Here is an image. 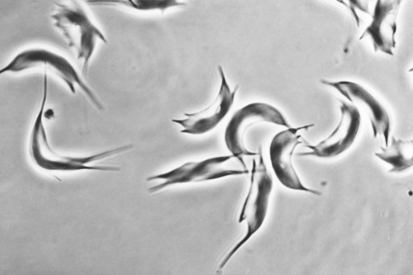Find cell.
<instances>
[{
    "instance_id": "6",
    "label": "cell",
    "mask_w": 413,
    "mask_h": 275,
    "mask_svg": "<svg viewBox=\"0 0 413 275\" xmlns=\"http://www.w3.org/2000/svg\"><path fill=\"white\" fill-rule=\"evenodd\" d=\"M262 122L285 128L291 127L283 114L274 106L261 102L249 104L237 110L226 127L225 142L231 155L244 162V156L257 155L258 152L252 151L247 148L245 137L252 126Z\"/></svg>"
},
{
    "instance_id": "2",
    "label": "cell",
    "mask_w": 413,
    "mask_h": 275,
    "mask_svg": "<svg viewBox=\"0 0 413 275\" xmlns=\"http://www.w3.org/2000/svg\"><path fill=\"white\" fill-rule=\"evenodd\" d=\"M51 17L55 26L82 61V74L85 75L97 41L106 43L105 36L77 3L57 4Z\"/></svg>"
},
{
    "instance_id": "11",
    "label": "cell",
    "mask_w": 413,
    "mask_h": 275,
    "mask_svg": "<svg viewBox=\"0 0 413 275\" xmlns=\"http://www.w3.org/2000/svg\"><path fill=\"white\" fill-rule=\"evenodd\" d=\"M401 1H377L373 19L363 35H368L375 50L392 55L395 47L396 17Z\"/></svg>"
},
{
    "instance_id": "13",
    "label": "cell",
    "mask_w": 413,
    "mask_h": 275,
    "mask_svg": "<svg viewBox=\"0 0 413 275\" xmlns=\"http://www.w3.org/2000/svg\"><path fill=\"white\" fill-rule=\"evenodd\" d=\"M111 3L122 5L126 7L139 11L160 10L162 12L166 9L175 6L182 5L184 3L176 0H117L109 1Z\"/></svg>"
},
{
    "instance_id": "1",
    "label": "cell",
    "mask_w": 413,
    "mask_h": 275,
    "mask_svg": "<svg viewBox=\"0 0 413 275\" xmlns=\"http://www.w3.org/2000/svg\"><path fill=\"white\" fill-rule=\"evenodd\" d=\"M263 153L262 147H259L257 158L252 161L249 187L239 215V222L245 221L246 223V233L222 261L220 269H223L240 248L260 229L265 219L273 182Z\"/></svg>"
},
{
    "instance_id": "5",
    "label": "cell",
    "mask_w": 413,
    "mask_h": 275,
    "mask_svg": "<svg viewBox=\"0 0 413 275\" xmlns=\"http://www.w3.org/2000/svg\"><path fill=\"white\" fill-rule=\"evenodd\" d=\"M42 68L50 71L60 78L70 91L75 93L78 86L93 104L99 110L103 106L98 98L82 80L73 65L65 57L50 50L41 48L26 50L17 55L0 71L18 73L34 68Z\"/></svg>"
},
{
    "instance_id": "10",
    "label": "cell",
    "mask_w": 413,
    "mask_h": 275,
    "mask_svg": "<svg viewBox=\"0 0 413 275\" xmlns=\"http://www.w3.org/2000/svg\"><path fill=\"white\" fill-rule=\"evenodd\" d=\"M320 82L337 90L358 110H362L370 120L374 137L382 136L386 147L388 146L391 131L390 117L385 109L374 96L354 82L323 80Z\"/></svg>"
},
{
    "instance_id": "3",
    "label": "cell",
    "mask_w": 413,
    "mask_h": 275,
    "mask_svg": "<svg viewBox=\"0 0 413 275\" xmlns=\"http://www.w3.org/2000/svg\"><path fill=\"white\" fill-rule=\"evenodd\" d=\"M232 155L209 158L201 161L185 163L169 171L150 176L148 182H162L150 187V193L158 192L168 186L189 183L211 181L220 178L247 174L249 170L245 162Z\"/></svg>"
},
{
    "instance_id": "8",
    "label": "cell",
    "mask_w": 413,
    "mask_h": 275,
    "mask_svg": "<svg viewBox=\"0 0 413 275\" xmlns=\"http://www.w3.org/2000/svg\"><path fill=\"white\" fill-rule=\"evenodd\" d=\"M340 118L332 132L317 144H306L309 150L299 153V156H314L321 158L336 157L348 149L354 143L361 123L359 110L353 104L341 101Z\"/></svg>"
},
{
    "instance_id": "12",
    "label": "cell",
    "mask_w": 413,
    "mask_h": 275,
    "mask_svg": "<svg viewBox=\"0 0 413 275\" xmlns=\"http://www.w3.org/2000/svg\"><path fill=\"white\" fill-rule=\"evenodd\" d=\"M413 141L403 140L393 137L390 146L381 147L375 155L392 166L390 172L400 173L413 166Z\"/></svg>"
},
{
    "instance_id": "9",
    "label": "cell",
    "mask_w": 413,
    "mask_h": 275,
    "mask_svg": "<svg viewBox=\"0 0 413 275\" xmlns=\"http://www.w3.org/2000/svg\"><path fill=\"white\" fill-rule=\"evenodd\" d=\"M219 71L221 84L213 102L199 111L185 114L184 118L172 120L182 127L181 132L191 135L206 133L214 129L228 113L233 104L237 87L231 91L221 67Z\"/></svg>"
},
{
    "instance_id": "4",
    "label": "cell",
    "mask_w": 413,
    "mask_h": 275,
    "mask_svg": "<svg viewBox=\"0 0 413 275\" xmlns=\"http://www.w3.org/2000/svg\"><path fill=\"white\" fill-rule=\"evenodd\" d=\"M30 157L38 168L48 171L73 172L80 170L119 171L114 166L91 165L92 163L114 155L113 149L85 156H71L56 153L48 141L45 128L32 129L29 143Z\"/></svg>"
},
{
    "instance_id": "7",
    "label": "cell",
    "mask_w": 413,
    "mask_h": 275,
    "mask_svg": "<svg viewBox=\"0 0 413 275\" xmlns=\"http://www.w3.org/2000/svg\"><path fill=\"white\" fill-rule=\"evenodd\" d=\"M313 124L290 127L276 133L269 148L270 164L279 182L287 188L305 191L320 196L321 192L305 186L301 183L292 163L296 147L304 143L300 131L308 129Z\"/></svg>"
}]
</instances>
